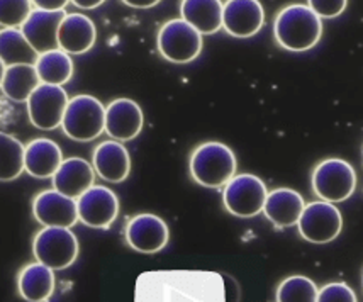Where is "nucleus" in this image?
<instances>
[{"label":"nucleus","instance_id":"b1692460","mask_svg":"<svg viewBox=\"0 0 363 302\" xmlns=\"http://www.w3.org/2000/svg\"><path fill=\"white\" fill-rule=\"evenodd\" d=\"M41 85L34 65H14L6 68L2 80V92L14 102H28L33 92Z\"/></svg>","mask_w":363,"mask_h":302},{"label":"nucleus","instance_id":"c756f323","mask_svg":"<svg viewBox=\"0 0 363 302\" xmlns=\"http://www.w3.org/2000/svg\"><path fill=\"white\" fill-rule=\"evenodd\" d=\"M316 302H357V296L347 284L333 282L318 292Z\"/></svg>","mask_w":363,"mask_h":302},{"label":"nucleus","instance_id":"72a5a7b5","mask_svg":"<svg viewBox=\"0 0 363 302\" xmlns=\"http://www.w3.org/2000/svg\"><path fill=\"white\" fill-rule=\"evenodd\" d=\"M72 4L80 9H95V7L102 6L104 0H73Z\"/></svg>","mask_w":363,"mask_h":302},{"label":"nucleus","instance_id":"412c9836","mask_svg":"<svg viewBox=\"0 0 363 302\" xmlns=\"http://www.w3.org/2000/svg\"><path fill=\"white\" fill-rule=\"evenodd\" d=\"M306 202L294 189H275L267 196L263 214L277 228H291L299 223Z\"/></svg>","mask_w":363,"mask_h":302},{"label":"nucleus","instance_id":"7c9ffc66","mask_svg":"<svg viewBox=\"0 0 363 302\" xmlns=\"http://www.w3.org/2000/svg\"><path fill=\"white\" fill-rule=\"evenodd\" d=\"M308 6L319 19H335L347 9L348 2L347 0H311Z\"/></svg>","mask_w":363,"mask_h":302},{"label":"nucleus","instance_id":"f03ea898","mask_svg":"<svg viewBox=\"0 0 363 302\" xmlns=\"http://www.w3.org/2000/svg\"><path fill=\"white\" fill-rule=\"evenodd\" d=\"M274 36L287 51L313 50L323 36V21L306 4L285 6L275 16Z\"/></svg>","mask_w":363,"mask_h":302},{"label":"nucleus","instance_id":"20e7f679","mask_svg":"<svg viewBox=\"0 0 363 302\" xmlns=\"http://www.w3.org/2000/svg\"><path fill=\"white\" fill-rule=\"evenodd\" d=\"M62 128L73 141L89 143L106 131V107L87 94L75 96L68 102Z\"/></svg>","mask_w":363,"mask_h":302},{"label":"nucleus","instance_id":"f257e3e1","mask_svg":"<svg viewBox=\"0 0 363 302\" xmlns=\"http://www.w3.org/2000/svg\"><path fill=\"white\" fill-rule=\"evenodd\" d=\"M135 302H226V286L218 272L150 270L136 279Z\"/></svg>","mask_w":363,"mask_h":302},{"label":"nucleus","instance_id":"c85d7f7f","mask_svg":"<svg viewBox=\"0 0 363 302\" xmlns=\"http://www.w3.org/2000/svg\"><path fill=\"white\" fill-rule=\"evenodd\" d=\"M33 11L31 0H0V26L4 29H21Z\"/></svg>","mask_w":363,"mask_h":302},{"label":"nucleus","instance_id":"4468645a","mask_svg":"<svg viewBox=\"0 0 363 302\" xmlns=\"http://www.w3.org/2000/svg\"><path fill=\"white\" fill-rule=\"evenodd\" d=\"M265 11L258 0H229L223 7V28L235 38H252L263 28Z\"/></svg>","mask_w":363,"mask_h":302},{"label":"nucleus","instance_id":"9d476101","mask_svg":"<svg viewBox=\"0 0 363 302\" xmlns=\"http://www.w3.org/2000/svg\"><path fill=\"white\" fill-rule=\"evenodd\" d=\"M68 102L70 99L63 87L41 84L28 101L29 121L41 131H53L62 126Z\"/></svg>","mask_w":363,"mask_h":302},{"label":"nucleus","instance_id":"39448f33","mask_svg":"<svg viewBox=\"0 0 363 302\" xmlns=\"http://www.w3.org/2000/svg\"><path fill=\"white\" fill-rule=\"evenodd\" d=\"M313 191L324 202L347 201L357 189V174L347 160L328 158L318 163L311 177Z\"/></svg>","mask_w":363,"mask_h":302},{"label":"nucleus","instance_id":"a211bd4d","mask_svg":"<svg viewBox=\"0 0 363 302\" xmlns=\"http://www.w3.org/2000/svg\"><path fill=\"white\" fill-rule=\"evenodd\" d=\"M95 170L87 160L72 157L63 160L62 167L53 175V189L70 199H79L94 187Z\"/></svg>","mask_w":363,"mask_h":302},{"label":"nucleus","instance_id":"f8f14e48","mask_svg":"<svg viewBox=\"0 0 363 302\" xmlns=\"http://www.w3.org/2000/svg\"><path fill=\"white\" fill-rule=\"evenodd\" d=\"M128 245L140 253H158L167 247L170 231L167 223L155 214H138L126 224Z\"/></svg>","mask_w":363,"mask_h":302},{"label":"nucleus","instance_id":"6ab92c4d","mask_svg":"<svg viewBox=\"0 0 363 302\" xmlns=\"http://www.w3.org/2000/svg\"><path fill=\"white\" fill-rule=\"evenodd\" d=\"M97 40L94 21L84 14H67L58 29V50L67 55H84Z\"/></svg>","mask_w":363,"mask_h":302},{"label":"nucleus","instance_id":"dca6fc26","mask_svg":"<svg viewBox=\"0 0 363 302\" xmlns=\"http://www.w3.org/2000/svg\"><path fill=\"white\" fill-rule=\"evenodd\" d=\"M67 12H46L34 9L21 28V33L38 55L58 50V29Z\"/></svg>","mask_w":363,"mask_h":302},{"label":"nucleus","instance_id":"1a4fd4ad","mask_svg":"<svg viewBox=\"0 0 363 302\" xmlns=\"http://www.w3.org/2000/svg\"><path fill=\"white\" fill-rule=\"evenodd\" d=\"M343 228V218L340 209L331 202H311L304 207L297 223L299 235L314 245H324L336 240Z\"/></svg>","mask_w":363,"mask_h":302},{"label":"nucleus","instance_id":"6e6552de","mask_svg":"<svg viewBox=\"0 0 363 302\" xmlns=\"http://www.w3.org/2000/svg\"><path fill=\"white\" fill-rule=\"evenodd\" d=\"M158 51L172 63H190L201 55L202 34L184 19H172L158 33Z\"/></svg>","mask_w":363,"mask_h":302},{"label":"nucleus","instance_id":"aec40b11","mask_svg":"<svg viewBox=\"0 0 363 302\" xmlns=\"http://www.w3.org/2000/svg\"><path fill=\"white\" fill-rule=\"evenodd\" d=\"M62 163V150L48 138H36L26 146L24 170L34 179H53Z\"/></svg>","mask_w":363,"mask_h":302},{"label":"nucleus","instance_id":"393cba45","mask_svg":"<svg viewBox=\"0 0 363 302\" xmlns=\"http://www.w3.org/2000/svg\"><path fill=\"white\" fill-rule=\"evenodd\" d=\"M38 56L21 29H0V60L6 67L36 65Z\"/></svg>","mask_w":363,"mask_h":302},{"label":"nucleus","instance_id":"f704fd0d","mask_svg":"<svg viewBox=\"0 0 363 302\" xmlns=\"http://www.w3.org/2000/svg\"><path fill=\"white\" fill-rule=\"evenodd\" d=\"M6 65H4L2 60H0V87H2V80H4V75H6Z\"/></svg>","mask_w":363,"mask_h":302},{"label":"nucleus","instance_id":"9b49d317","mask_svg":"<svg viewBox=\"0 0 363 302\" xmlns=\"http://www.w3.org/2000/svg\"><path fill=\"white\" fill-rule=\"evenodd\" d=\"M79 221L95 230H107L119 216V199L111 189L94 185L77 199Z\"/></svg>","mask_w":363,"mask_h":302},{"label":"nucleus","instance_id":"cd10ccee","mask_svg":"<svg viewBox=\"0 0 363 302\" xmlns=\"http://www.w3.org/2000/svg\"><path fill=\"white\" fill-rule=\"evenodd\" d=\"M319 289L306 275H292L277 287V302H316Z\"/></svg>","mask_w":363,"mask_h":302},{"label":"nucleus","instance_id":"473e14b6","mask_svg":"<svg viewBox=\"0 0 363 302\" xmlns=\"http://www.w3.org/2000/svg\"><path fill=\"white\" fill-rule=\"evenodd\" d=\"M126 6L129 7H136V9H148V7H153L157 6L158 0H145V2H141V0H126Z\"/></svg>","mask_w":363,"mask_h":302},{"label":"nucleus","instance_id":"4be33fe9","mask_svg":"<svg viewBox=\"0 0 363 302\" xmlns=\"http://www.w3.org/2000/svg\"><path fill=\"white\" fill-rule=\"evenodd\" d=\"M56 287L55 272L43 263H29L17 275V291L28 302H48Z\"/></svg>","mask_w":363,"mask_h":302},{"label":"nucleus","instance_id":"423d86ee","mask_svg":"<svg viewBox=\"0 0 363 302\" xmlns=\"http://www.w3.org/2000/svg\"><path fill=\"white\" fill-rule=\"evenodd\" d=\"M79 240L68 228H43L33 241V253L38 263L51 270H65L79 258Z\"/></svg>","mask_w":363,"mask_h":302},{"label":"nucleus","instance_id":"0eeeda50","mask_svg":"<svg viewBox=\"0 0 363 302\" xmlns=\"http://www.w3.org/2000/svg\"><path fill=\"white\" fill-rule=\"evenodd\" d=\"M267 185L253 174L235 175L223 191V202L228 213L236 218H253L263 213L265 206Z\"/></svg>","mask_w":363,"mask_h":302},{"label":"nucleus","instance_id":"ddd939ff","mask_svg":"<svg viewBox=\"0 0 363 302\" xmlns=\"http://www.w3.org/2000/svg\"><path fill=\"white\" fill-rule=\"evenodd\" d=\"M33 214L45 228H68L79 223L77 201L62 196L55 189L38 194L33 201Z\"/></svg>","mask_w":363,"mask_h":302},{"label":"nucleus","instance_id":"5701e85b","mask_svg":"<svg viewBox=\"0 0 363 302\" xmlns=\"http://www.w3.org/2000/svg\"><path fill=\"white\" fill-rule=\"evenodd\" d=\"M223 7L219 0H184L180 14L199 34H214L223 28Z\"/></svg>","mask_w":363,"mask_h":302},{"label":"nucleus","instance_id":"7ed1b4c3","mask_svg":"<svg viewBox=\"0 0 363 302\" xmlns=\"http://www.w3.org/2000/svg\"><path fill=\"white\" fill-rule=\"evenodd\" d=\"M236 157L233 150L219 141L199 145L190 155V175L199 185L221 189L236 175Z\"/></svg>","mask_w":363,"mask_h":302},{"label":"nucleus","instance_id":"2f4dec72","mask_svg":"<svg viewBox=\"0 0 363 302\" xmlns=\"http://www.w3.org/2000/svg\"><path fill=\"white\" fill-rule=\"evenodd\" d=\"M33 6L46 12H62L68 6V2L67 0H55V2H51V0H34Z\"/></svg>","mask_w":363,"mask_h":302},{"label":"nucleus","instance_id":"c9c22d12","mask_svg":"<svg viewBox=\"0 0 363 302\" xmlns=\"http://www.w3.org/2000/svg\"><path fill=\"white\" fill-rule=\"evenodd\" d=\"M362 282H363V280H362Z\"/></svg>","mask_w":363,"mask_h":302},{"label":"nucleus","instance_id":"a878e982","mask_svg":"<svg viewBox=\"0 0 363 302\" xmlns=\"http://www.w3.org/2000/svg\"><path fill=\"white\" fill-rule=\"evenodd\" d=\"M34 67H36L41 84L46 85L62 87L73 75V62L70 55H67L62 50H53L40 55Z\"/></svg>","mask_w":363,"mask_h":302},{"label":"nucleus","instance_id":"bb28decb","mask_svg":"<svg viewBox=\"0 0 363 302\" xmlns=\"http://www.w3.org/2000/svg\"><path fill=\"white\" fill-rule=\"evenodd\" d=\"M26 146L0 131V182H12L24 172Z\"/></svg>","mask_w":363,"mask_h":302},{"label":"nucleus","instance_id":"2eb2a0df","mask_svg":"<svg viewBox=\"0 0 363 302\" xmlns=\"http://www.w3.org/2000/svg\"><path fill=\"white\" fill-rule=\"evenodd\" d=\"M145 114L131 99H116L106 107V133L114 141H131L140 135Z\"/></svg>","mask_w":363,"mask_h":302},{"label":"nucleus","instance_id":"f3484780","mask_svg":"<svg viewBox=\"0 0 363 302\" xmlns=\"http://www.w3.org/2000/svg\"><path fill=\"white\" fill-rule=\"evenodd\" d=\"M92 167L95 174L111 184H121L131 172V157L126 146L119 141H102L95 146Z\"/></svg>","mask_w":363,"mask_h":302}]
</instances>
